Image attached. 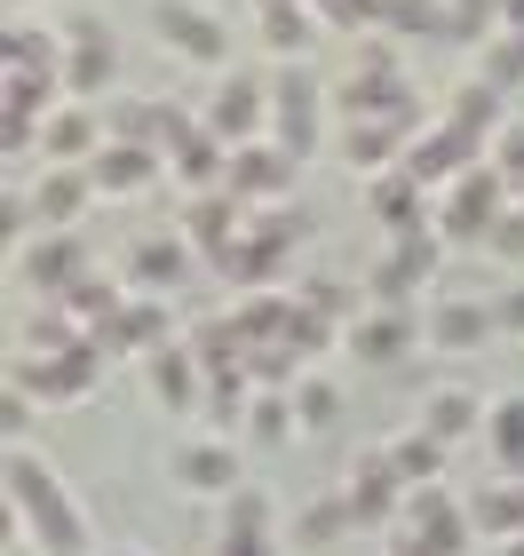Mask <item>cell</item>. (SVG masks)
Instances as JSON below:
<instances>
[{
    "instance_id": "6da1fadb",
    "label": "cell",
    "mask_w": 524,
    "mask_h": 556,
    "mask_svg": "<svg viewBox=\"0 0 524 556\" xmlns=\"http://www.w3.org/2000/svg\"><path fill=\"white\" fill-rule=\"evenodd\" d=\"M9 509L48 556H88V517L72 509V493L56 485V469L33 445H9Z\"/></svg>"
},
{
    "instance_id": "7a4b0ae2",
    "label": "cell",
    "mask_w": 524,
    "mask_h": 556,
    "mask_svg": "<svg viewBox=\"0 0 524 556\" xmlns=\"http://www.w3.org/2000/svg\"><path fill=\"white\" fill-rule=\"evenodd\" d=\"M294 239H303V215H294V207H255L246 231H239V247L215 255L207 270L222 278V287H239V294H270L279 270H286V255H294Z\"/></svg>"
},
{
    "instance_id": "3957f363",
    "label": "cell",
    "mask_w": 524,
    "mask_h": 556,
    "mask_svg": "<svg viewBox=\"0 0 524 556\" xmlns=\"http://www.w3.org/2000/svg\"><path fill=\"white\" fill-rule=\"evenodd\" d=\"M334 112H342V128H358V119H413V80L397 72V56L382 40H366L358 48V72L334 88Z\"/></svg>"
},
{
    "instance_id": "277c9868",
    "label": "cell",
    "mask_w": 524,
    "mask_h": 556,
    "mask_svg": "<svg viewBox=\"0 0 524 556\" xmlns=\"http://www.w3.org/2000/svg\"><path fill=\"white\" fill-rule=\"evenodd\" d=\"M501 215H509V184H501V167H469L453 191H437V239L445 247H493V231H501Z\"/></svg>"
},
{
    "instance_id": "5b68a950",
    "label": "cell",
    "mask_w": 524,
    "mask_h": 556,
    "mask_svg": "<svg viewBox=\"0 0 524 556\" xmlns=\"http://www.w3.org/2000/svg\"><path fill=\"white\" fill-rule=\"evenodd\" d=\"M318 119H327V88H318L310 64H279L270 72V143L286 160H310L318 151Z\"/></svg>"
},
{
    "instance_id": "8992f818",
    "label": "cell",
    "mask_w": 524,
    "mask_h": 556,
    "mask_svg": "<svg viewBox=\"0 0 524 556\" xmlns=\"http://www.w3.org/2000/svg\"><path fill=\"white\" fill-rule=\"evenodd\" d=\"M95 382H104V350H95V334H88L80 350H48V358H24L9 390L40 397V406H80V397H95Z\"/></svg>"
},
{
    "instance_id": "52a82bcc",
    "label": "cell",
    "mask_w": 524,
    "mask_h": 556,
    "mask_svg": "<svg viewBox=\"0 0 524 556\" xmlns=\"http://www.w3.org/2000/svg\"><path fill=\"white\" fill-rule=\"evenodd\" d=\"M152 33H159L183 64H199V72H222V64H231V33H222V16H207L199 0H152Z\"/></svg>"
},
{
    "instance_id": "ba28073f",
    "label": "cell",
    "mask_w": 524,
    "mask_h": 556,
    "mask_svg": "<svg viewBox=\"0 0 524 556\" xmlns=\"http://www.w3.org/2000/svg\"><path fill=\"white\" fill-rule=\"evenodd\" d=\"M342 501H349V517H358L366 533H397V525H406V485H397V469H389L382 445L358 453V469H349Z\"/></svg>"
},
{
    "instance_id": "9c48e42d",
    "label": "cell",
    "mask_w": 524,
    "mask_h": 556,
    "mask_svg": "<svg viewBox=\"0 0 524 556\" xmlns=\"http://www.w3.org/2000/svg\"><path fill=\"white\" fill-rule=\"evenodd\" d=\"M437 255H445V239L437 231H413V239H397L382 263H373V311H406V302L437 278Z\"/></svg>"
},
{
    "instance_id": "30bf717a",
    "label": "cell",
    "mask_w": 524,
    "mask_h": 556,
    "mask_svg": "<svg viewBox=\"0 0 524 556\" xmlns=\"http://www.w3.org/2000/svg\"><path fill=\"white\" fill-rule=\"evenodd\" d=\"M469 167H485V143L469 136V128H453V119H437V128L406 151V175H413L421 191H453Z\"/></svg>"
},
{
    "instance_id": "8fae6325",
    "label": "cell",
    "mask_w": 524,
    "mask_h": 556,
    "mask_svg": "<svg viewBox=\"0 0 524 556\" xmlns=\"http://www.w3.org/2000/svg\"><path fill=\"white\" fill-rule=\"evenodd\" d=\"M263 128H270V88L246 80V72L215 80V96H207V136L239 151V143H263Z\"/></svg>"
},
{
    "instance_id": "7c38bea8",
    "label": "cell",
    "mask_w": 524,
    "mask_h": 556,
    "mask_svg": "<svg viewBox=\"0 0 524 556\" xmlns=\"http://www.w3.org/2000/svg\"><path fill=\"white\" fill-rule=\"evenodd\" d=\"M406 525L421 533V548L430 556H469V541H477V525H469V509L445 485H421V493H406Z\"/></svg>"
},
{
    "instance_id": "4fadbf2b",
    "label": "cell",
    "mask_w": 524,
    "mask_h": 556,
    "mask_svg": "<svg viewBox=\"0 0 524 556\" xmlns=\"http://www.w3.org/2000/svg\"><path fill=\"white\" fill-rule=\"evenodd\" d=\"M191 263H199V247H191V239L143 231V239L128 247V287H136V294H152V302H167V294L191 278Z\"/></svg>"
},
{
    "instance_id": "5bb4252c",
    "label": "cell",
    "mask_w": 524,
    "mask_h": 556,
    "mask_svg": "<svg viewBox=\"0 0 524 556\" xmlns=\"http://www.w3.org/2000/svg\"><path fill=\"white\" fill-rule=\"evenodd\" d=\"M294 167H303V160H286L279 143H239V151H231V175H222V191L246 199V207H270V199L294 184Z\"/></svg>"
},
{
    "instance_id": "9a60e30c",
    "label": "cell",
    "mask_w": 524,
    "mask_h": 556,
    "mask_svg": "<svg viewBox=\"0 0 524 556\" xmlns=\"http://www.w3.org/2000/svg\"><path fill=\"white\" fill-rule=\"evenodd\" d=\"M421 112L413 119H358V128H342V160L349 167H366V175H389V167H406V151L421 143Z\"/></svg>"
},
{
    "instance_id": "2e32d148",
    "label": "cell",
    "mask_w": 524,
    "mask_h": 556,
    "mask_svg": "<svg viewBox=\"0 0 524 556\" xmlns=\"http://www.w3.org/2000/svg\"><path fill=\"white\" fill-rule=\"evenodd\" d=\"M246 215H255V207H246V199H231V191H199L191 207H183V239H191L199 255L215 263V255H231V247H239Z\"/></svg>"
},
{
    "instance_id": "e0dca14e",
    "label": "cell",
    "mask_w": 524,
    "mask_h": 556,
    "mask_svg": "<svg viewBox=\"0 0 524 556\" xmlns=\"http://www.w3.org/2000/svg\"><path fill=\"white\" fill-rule=\"evenodd\" d=\"M143 382H152V397L167 414H199V397H207V366L191 358V342H167L143 358Z\"/></svg>"
},
{
    "instance_id": "ac0fdd59",
    "label": "cell",
    "mask_w": 524,
    "mask_h": 556,
    "mask_svg": "<svg viewBox=\"0 0 524 556\" xmlns=\"http://www.w3.org/2000/svg\"><path fill=\"white\" fill-rule=\"evenodd\" d=\"M175 485L199 493V501H231V493H239V453H231V438L183 445V453H175Z\"/></svg>"
},
{
    "instance_id": "d6986e66",
    "label": "cell",
    "mask_w": 524,
    "mask_h": 556,
    "mask_svg": "<svg viewBox=\"0 0 524 556\" xmlns=\"http://www.w3.org/2000/svg\"><path fill=\"white\" fill-rule=\"evenodd\" d=\"M159 167H167V151H152V143H104L88 160V175H95V191L104 199H136V191H152L159 184Z\"/></svg>"
},
{
    "instance_id": "ffe728a7",
    "label": "cell",
    "mask_w": 524,
    "mask_h": 556,
    "mask_svg": "<svg viewBox=\"0 0 524 556\" xmlns=\"http://www.w3.org/2000/svg\"><path fill=\"white\" fill-rule=\"evenodd\" d=\"M80 278H88V247L72 231H48L40 247H24V287H40L48 302H64Z\"/></svg>"
},
{
    "instance_id": "44dd1931",
    "label": "cell",
    "mask_w": 524,
    "mask_h": 556,
    "mask_svg": "<svg viewBox=\"0 0 524 556\" xmlns=\"http://www.w3.org/2000/svg\"><path fill=\"white\" fill-rule=\"evenodd\" d=\"M95 350H104V358H152V350H167V302L128 294V311L95 334Z\"/></svg>"
},
{
    "instance_id": "7402d4cb",
    "label": "cell",
    "mask_w": 524,
    "mask_h": 556,
    "mask_svg": "<svg viewBox=\"0 0 524 556\" xmlns=\"http://www.w3.org/2000/svg\"><path fill=\"white\" fill-rule=\"evenodd\" d=\"M40 151H48L56 167H88L95 151H104V112H95V104H64V112H48Z\"/></svg>"
},
{
    "instance_id": "603a6c76",
    "label": "cell",
    "mask_w": 524,
    "mask_h": 556,
    "mask_svg": "<svg viewBox=\"0 0 524 556\" xmlns=\"http://www.w3.org/2000/svg\"><path fill=\"white\" fill-rule=\"evenodd\" d=\"M413 342H421L413 311H366L358 326H349V350H358V366H397Z\"/></svg>"
},
{
    "instance_id": "cb8c5ba5",
    "label": "cell",
    "mask_w": 524,
    "mask_h": 556,
    "mask_svg": "<svg viewBox=\"0 0 524 556\" xmlns=\"http://www.w3.org/2000/svg\"><path fill=\"white\" fill-rule=\"evenodd\" d=\"M373 215L389 223V239H413V231H437L430 223V191L413 184L406 167H389V175H373Z\"/></svg>"
},
{
    "instance_id": "d4e9b609",
    "label": "cell",
    "mask_w": 524,
    "mask_h": 556,
    "mask_svg": "<svg viewBox=\"0 0 524 556\" xmlns=\"http://www.w3.org/2000/svg\"><path fill=\"white\" fill-rule=\"evenodd\" d=\"M88 199H104L88 167H48V175H40V191H33V207H40L48 231H72V223L88 215Z\"/></svg>"
},
{
    "instance_id": "484cf974",
    "label": "cell",
    "mask_w": 524,
    "mask_h": 556,
    "mask_svg": "<svg viewBox=\"0 0 524 556\" xmlns=\"http://www.w3.org/2000/svg\"><path fill=\"white\" fill-rule=\"evenodd\" d=\"M485 334H501V326H493V302H477V294H445L430 311V342L437 350H485Z\"/></svg>"
},
{
    "instance_id": "4316f807",
    "label": "cell",
    "mask_w": 524,
    "mask_h": 556,
    "mask_svg": "<svg viewBox=\"0 0 524 556\" xmlns=\"http://www.w3.org/2000/svg\"><path fill=\"white\" fill-rule=\"evenodd\" d=\"M469 525H477V541H524V477H493V485H477Z\"/></svg>"
},
{
    "instance_id": "83f0119b",
    "label": "cell",
    "mask_w": 524,
    "mask_h": 556,
    "mask_svg": "<svg viewBox=\"0 0 524 556\" xmlns=\"http://www.w3.org/2000/svg\"><path fill=\"white\" fill-rule=\"evenodd\" d=\"M421 429H430L437 445H461V438H485V406L469 390H430L421 397Z\"/></svg>"
},
{
    "instance_id": "f1b7e54d",
    "label": "cell",
    "mask_w": 524,
    "mask_h": 556,
    "mask_svg": "<svg viewBox=\"0 0 524 556\" xmlns=\"http://www.w3.org/2000/svg\"><path fill=\"white\" fill-rule=\"evenodd\" d=\"M382 453H389V469H397V485H406V493H421V485H437V477H445V453H453V445H437V438H430V429H421V421H413V429H406V438H389Z\"/></svg>"
},
{
    "instance_id": "f546056e",
    "label": "cell",
    "mask_w": 524,
    "mask_h": 556,
    "mask_svg": "<svg viewBox=\"0 0 524 556\" xmlns=\"http://www.w3.org/2000/svg\"><path fill=\"white\" fill-rule=\"evenodd\" d=\"M255 382H246V366L239 374H207V397H199V414H207L215 438H231V429H246V414H255Z\"/></svg>"
},
{
    "instance_id": "4dcf8cb0",
    "label": "cell",
    "mask_w": 524,
    "mask_h": 556,
    "mask_svg": "<svg viewBox=\"0 0 524 556\" xmlns=\"http://www.w3.org/2000/svg\"><path fill=\"white\" fill-rule=\"evenodd\" d=\"M485 445H493V462H501V477H524V390L485 406Z\"/></svg>"
},
{
    "instance_id": "1f68e13d",
    "label": "cell",
    "mask_w": 524,
    "mask_h": 556,
    "mask_svg": "<svg viewBox=\"0 0 524 556\" xmlns=\"http://www.w3.org/2000/svg\"><path fill=\"white\" fill-rule=\"evenodd\" d=\"M183 342H191V358L207 366V374H239V366H246V334H239L231 311H222V318H199Z\"/></svg>"
},
{
    "instance_id": "d6a6232c",
    "label": "cell",
    "mask_w": 524,
    "mask_h": 556,
    "mask_svg": "<svg viewBox=\"0 0 524 556\" xmlns=\"http://www.w3.org/2000/svg\"><path fill=\"white\" fill-rule=\"evenodd\" d=\"M0 56H9L16 80H64V48L33 33V24H9V40H0Z\"/></svg>"
},
{
    "instance_id": "836d02e7",
    "label": "cell",
    "mask_w": 524,
    "mask_h": 556,
    "mask_svg": "<svg viewBox=\"0 0 524 556\" xmlns=\"http://www.w3.org/2000/svg\"><path fill=\"white\" fill-rule=\"evenodd\" d=\"M445 119H453V128H469L477 143H493L509 128V112H501V88H485V80H461L453 88V104H445Z\"/></svg>"
},
{
    "instance_id": "e575fe53",
    "label": "cell",
    "mask_w": 524,
    "mask_h": 556,
    "mask_svg": "<svg viewBox=\"0 0 524 556\" xmlns=\"http://www.w3.org/2000/svg\"><path fill=\"white\" fill-rule=\"evenodd\" d=\"M104 143H152L159 151V104H143V96H104Z\"/></svg>"
},
{
    "instance_id": "d590c367",
    "label": "cell",
    "mask_w": 524,
    "mask_h": 556,
    "mask_svg": "<svg viewBox=\"0 0 524 556\" xmlns=\"http://www.w3.org/2000/svg\"><path fill=\"white\" fill-rule=\"evenodd\" d=\"M310 33H318L310 0H279V9H263V40H270V56L303 64V48H310Z\"/></svg>"
},
{
    "instance_id": "8d00e7d4",
    "label": "cell",
    "mask_w": 524,
    "mask_h": 556,
    "mask_svg": "<svg viewBox=\"0 0 524 556\" xmlns=\"http://www.w3.org/2000/svg\"><path fill=\"white\" fill-rule=\"evenodd\" d=\"M294 429H303V421H294V390H263L239 438H246V445H263V453H279V445L294 438Z\"/></svg>"
},
{
    "instance_id": "74e56055",
    "label": "cell",
    "mask_w": 524,
    "mask_h": 556,
    "mask_svg": "<svg viewBox=\"0 0 524 556\" xmlns=\"http://www.w3.org/2000/svg\"><path fill=\"white\" fill-rule=\"evenodd\" d=\"M119 72V48H64V88L80 96V104H95V96L112 88Z\"/></svg>"
},
{
    "instance_id": "f35d334b",
    "label": "cell",
    "mask_w": 524,
    "mask_h": 556,
    "mask_svg": "<svg viewBox=\"0 0 524 556\" xmlns=\"http://www.w3.org/2000/svg\"><path fill=\"white\" fill-rule=\"evenodd\" d=\"M334 342H342V326H334V318H318L310 302L294 294V318H286V350H294V358H327Z\"/></svg>"
},
{
    "instance_id": "ab89813d",
    "label": "cell",
    "mask_w": 524,
    "mask_h": 556,
    "mask_svg": "<svg viewBox=\"0 0 524 556\" xmlns=\"http://www.w3.org/2000/svg\"><path fill=\"white\" fill-rule=\"evenodd\" d=\"M246 382H255V390H294V382H303V358H294L286 342H255V350H246Z\"/></svg>"
},
{
    "instance_id": "60d3db41",
    "label": "cell",
    "mask_w": 524,
    "mask_h": 556,
    "mask_svg": "<svg viewBox=\"0 0 524 556\" xmlns=\"http://www.w3.org/2000/svg\"><path fill=\"white\" fill-rule=\"evenodd\" d=\"M477 80H485V88H501V96L524 80V33H493V40H485V56H477Z\"/></svg>"
},
{
    "instance_id": "b9f144b4",
    "label": "cell",
    "mask_w": 524,
    "mask_h": 556,
    "mask_svg": "<svg viewBox=\"0 0 524 556\" xmlns=\"http://www.w3.org/2000/svg\"><path fill=\"white\" fill-rule=\"evenodd\" d=\"M349 525H358V517H349V501H342V493H327V501H310V509L294 517V533H303L310 548H327V541H342V533H349Z\"/></svg>"
},
{
    "instance_id": "7bdbcfd3",
    "label": "cell",
    "mask_w": 524,
    "mask_h": 556,
    "mask_svg": "<svg viewBox=\"0 0 524 556\" xmlns=\"http://www.w3.org/2000/svg\"><path fill=\"white\" fill-rule=\"evenodd\" d=\"M334 414H342V390L318 382V374H303V382H294V421L318 438V429H334Z\"/></svg>"
},
{
    "instance_id": "ee69618b",
    "label": "cell",
    "mask_w": 524,
    "mask_h": 556,
    "mask_svg": "<svg viewBox=\"0 0 524 556\" xmlns=\"http://www.w3.org/2000/svg\"><path fill=\"white\" fill-rule=\"evenodd\" d=\"M493 16H501V0H445V40H493Z\"/></svg>"
},
{
    "instance_id": "f6af8a7d",
    "label": "cell",
    "mask_w": 524,
    "mask_h": 556,
    "mask_svg": "<svg viewBox=\"0 0 524 556\" xmlns=\"http://www.w3.org/2000/svg\"><path fill=\"white\" fill-rule=\"evenodd\" d=\"M56 88H64V80H16V72H9V80H0V112L48 119V112H56Z\"/></svg>"
},
{
    "instance_id": "bcb514c9",
    "label": "cell",
    "mask_w": 524,
    "mask_h": 556,
    "mask_svg": "<svg viewBox=\"0 0 524 556\" xmlns=\"http://www.w3.org/2000/svg\"><path fill=\"white\" fill-rule=\"evenodd\" d=\"M303 302H310L318 318H334V326H358V318H366V311H358V294H349L342 278H303Z\"/></svg>"
},
{
    "instance_id": "7dc6e473",
    "label": "cell",
    "mask_w": 524,
    "mask_h": 556,
    "mask_svg": "<svg viewBox=\"0 0 524 556\" xmlns=\"http://www.w3.org/2000/svg\"><path fill=\"white\" fill-rule=\"evenodd\" d=\"M270 493H255V485H239L231 501H222V533H270Z\"/></svg>"
},
{
    "instance_id": "c3c4849f",
    "label": "cell",
    "mask_w": 524,
    "mask_h": 556,
    "mask_svg": "<svg viewBox=\"0 0 524 556\" xmlns=\"http://www.w3.org/2000/svg\"><path fill=\"white\" fill-rule=\"evenodd\" d=\"M389 33H437L445 40V0H389Z\"/></svg>"
},
{
    "instance_id": "681fc988",
    "label": "cell",
    "mask_w": 524,
    "mask_h": 556,
    "mask_svg": "<svg viewBox=\"0 0 524 556\" xmlns=\"http://www.w3.org/2000/svg\"><path fill=\"white\" fill-rule=\"evenodd\" d=\"M493 167H501L509 191H524V119H509V128L493 136Z\"/></svg>"
},
{
    "instance_id": "f907efd6",
    "label": "cell",
    "mask_w": 524,
    "mask_h": 556,
    "mask_svg": "<svg viewBox=\"0 0 524 556\" xmlns=\"http://www.w3.org/2000/svg\"><path fill=\"white\" fill-rule=\"evenodd\" d=\"M48 119H24V112H0V151H33Z\"/></svg>"
},
{
    "instance_id": "816d5d0a",
    "label": "cell",
    "mask_w": 524,
    "mask_h": 556,
    "mask_svg": "<svg viewBox=\"0 0 524 556\" xmlns=\"http://www.w3.org/2000/svg\"><path fill=\"white\" fill-rule=\"evenodd\" d=\"M33 191H9V199H0V231H9V239H24V231H33Z\"/></svg>"
},
{
    "instance_id": "f5cc1de1",
    "label": "cell",
    "mask_w": 524,
    "mask_h": 556,
    "mask_svg": "<svg viewBox=\"0 0 524 556\" xmlns=\"http://www.w3.org/2000/svg\"><path fill=\"white\" fill-rule=\"evenodd\" d=\"M215 556H279L270 533H215Z\"/></svg>"
},
{
    "instance_id": "db71d44e",
    "label": "cell",
    "mask_w": 524,
    "mask_h": 556,
    "mask_svg": "<svg viewBox=\"0 0 524 556\" xmlns=\"http://www.w3.org/2000/svg\"><path fill=\"white\" fill-rule=\"evenodd\" d=\"M493 326H501V334H524V287H501V294H493Z\"/></svg>"
},
{
    "instance_id": "11a10c76",
    "label": "cell",
    "mask_w": 524,
    "mask_h": 556,
    "mask_svg": "<svg viewBox=\"0 0 524 556\" xmlns=\"http://www.w3.org/2000/svg\"><path fill=\"white\" fill-rule=\"evenodd\" d=\"M493 255L524 263V207H509V215H501V231H493Z\"/></svg>"
},
{
    "instance_id": "9f6ffc18",
    "label": "cell",
    "mask_w": 524,
    "mask_h": 556,
    "mask_svg": "<svg viewBox=\"0 0 524 556\" xmlns=\"http://www.w3.org/2000/svg\"><path fill=\"white\" fill-rule=\"evenodd\" d=\"M64 48H112V33L95 16H64Z\"/></svg>"
},
{
    "instance_id": "6f0895ef",
    "label": "cell",
    "mask_w": 524,
    "mask_h": 556,
    "mask_svg": "<svg viewBox=\"0 0 524 556\" xmlns=\"http://www.w3.org/2000/svg\"><path fill=\"white\" fill-rule=\"evenodd\" d=\"M501 33H524V0H501Z\"/></svg>"
},
{
    "instance_id": "680465c9",
    "label": "cell",
    "mask_w": 524,
    "mask_h": 556,
    "mask_svg": "<svg viewBox=\"0 0 524 556\" xmlns=\"http://www.w3.org/2000/svg\"><path fill=\"white\" fill-rule=\"evenodd\" d=\"M493 556H524V541H501V548H493Z\"/></svg>"
},
{
    "instance_id": "91938a15",
    "label": "cell",
    "mask_w": 524,
    "mask_h": 556,
    "mask_svg": "<svg viewBox=\"0 0 524 556\" xmlns=\"http://www.w3.org/2000/svg\"><path fill=\"white\" fill-rule=\"evenodd\" d=\"M104 556H143V548H104Z\"/></svg>"
},
{
    "instance_id": "94428289",
    "label": "cell",
    "mask_w": 524,
    "mask_h": 556,
    "mask_svg": "<svg viewBox=\"0 0 524 556\" xmlns=\"http://www.w3.org/2000/svg\"><path fill=\"white\" fill-rule=\"evenodd\" d=\"M310 9H318V0H310Z\"/></svg>"
}]
</instances>
